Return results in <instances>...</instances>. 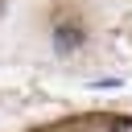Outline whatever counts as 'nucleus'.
Listing matches in <instances>:
<instances>
[{
    "instance_id": "obj_1",
    "label": "nucleus",
    "mask_w": 132,
    "mask_h": 132,
    "mask_svg": "<svg viewBox=\"0 0 132 132\" xmlns=\"http://www.w3.org/2000/svg\"><path fill=\"white\" fill-rule=\"evenodd\" d=\"M82 37H78V29H58V50H74Z\"/></svg>"
},
{
    "instance_id": "obj_2",
    "label": "nucleus",
    "mask_w": 132,
    "mask_h": 132,
    "mask_svg": "<svg viewBox=\"0 0 132 132\" xmlns=\"http://www.w3.org/2000/svg\"><path fill=\"white\" fill-rule=\"evenodd\" d=\"M111 132H132V116H120V120L111 124Z\"/></svg>"
}]
</instances>
